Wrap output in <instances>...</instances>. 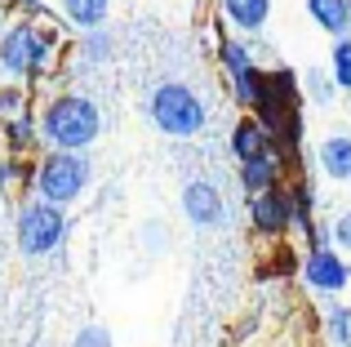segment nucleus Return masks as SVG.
Wrapping results in <instances>:
<instances>
[{"label":"nucleus","mask_w":351,"mask_h":347,"mask_svg":"<svg viewBox=\"0 0 351 347\" xmlns=\"http://www.w3.org/2000/svg\"><path fill=\"white\" fill-rule=\"evenodd\" d=\"M103 134V112L85 94H58L40 112V139L53 152H85Z\"/></svg>","instance_id":"f257e3e1"},{"label":"nucleus","mask_w":351,"mask_h":347,"mask_svg":"<svg viewBox=\"0 0 351 347\" xmlns=\"http://www.w3.org/2000/svg\"><path fill=\"white\" fill-rule=\"evenodd\" d=\"M53 53H58V36L45 23H14L5 36H0V71L14 80H36L53 67Z\"/></svg>","instance_id":"f03ea898"},{"label":"nucleus","mask_w":351,"mask_h":347,"mask_svg":"<svg viewBox=\"0 0 351 347\" xmlns=\"http://www.w3.org/2000/svg\"><path fill=\"white\" fill-rule=\"evenodd\" d=\"M147 112H152V125L160 134H169V139H196V134L205 130V103H200V94L191 85H182V80L156 85Z\"/></svg>","instance_id":"7ed1b4c3"},{"label":"nucleus","mask_w":351,"mask_h":347,"mask_svg":"<svg viewBox=\"0 0 351 347\" xmlns=\"http://www.w3.org/2000/svg\"><path fill=\"white\" fill-rule=\"evenodd\" d=\"M89 178H94V160L85 152H49L36 165V191H40V200H53V205H76Z\"/></svg>","instance_id":"20e7f679"},{"label":"nucleus","mask_w":351,"mask_h":347,"mask_svg":"<svg viewBox=\"0 0 351 347\" xmlns=\"http://www.w3.org/2000/svg\"><path fill=\"white\" fill-rule=\"evenodd\" d=\"M18 250L27 254V259H45V254H53L62 245V236H67V214H62V205H53V200H27L23 214H18Z\"/></svg>","instance_id":"39448f33"},{"label":"nucleus","mask_w":351,"mask_h":347,"mask_svg":"<svg viewBox=\"0 0 351 347\" xmlns=\"http://www.w3.org/2000/svg\"><path fill=\"white\" fill-rule=\"evenodd\" d=\"M218 62H223L227 76H232V94L245 107H254L258 94H263V80H267V71L254 62V53H249L240 40H218Z\"/></svg>","instance_id":"423d86ee"},{"label":"nucleus","mask_w":351,"mask_h":347,"mask_svg":"<svg viewBox=\"0 0 351 347\" xmlns=\"http://www.w3.org/2000/svg\"><path fill=\"white\" fill-rule=\"evenodd\" d=\"M249 218H254V232L258 236H285L293 227V196H289V182L263 191V196H249Z\"/></svg>","instance_id":"0eeeda50"},{"label":"nucleus","mask_w":351,"mask_h":347,"mask_svg":"<svg viewBox=\"0 0 351 347\" xmlns=\"http://www.w3.org/2000/svg\"><path fill=\"white\" fill-rule=\"evenodd\" d=\"M302 276H307V285L320 289V294H338V289H347L351 267H347V259L338 250L320 245V250H311L307 259H302Z\"/></svg>","instance_id":"6e6552de"},{"label":"nucleus","mask_w":351,"mask_h":347,"mask_svg":"<svg viewBox=\"0 0 351 347\" xmlns=\"http://www.w3.org/2000/svg\"><path fill=\"white\" fill-rule=\"evenodd\" d=\"M182 214H187L196 227H218L227 209H223V196H218L214 182L196 178V182H187V187H182Z\"/></svg>","instance_id":"1a4fd4ad"},{"label":"nucleus","mask_w":351,"mask_h":347,"mask_svg":"<svg viewBox=\"0 0 351 347\" xmlns=\"http://www.w3.org/2000/svg\"><path fill=\"white\" fill-rule=\"evenodd\" d=\"M285 182V156H276V152H267V156H254L240 165V187H245V196H263V191L280 187Z\"/></svg>","instance_id":"9d476101"},{"label":"nucleus","mask_w":351,"mask_h":347,"mask_svg":"<svg viewBox=\"0 0 351 347\" xmlns=\"http://www.w3.org/2000/svg\"><path fill=\"white\" fill-rule=\"evenodd\" d=\"M316 165H320L325 178L351 182V134H329L316 147Z\"/></svg>","instance_id":"9b49d317"},{"label":"nucleus","mask_w":351,"mask_h":347,"mask_svg":"<svg viewBox=\"0 0 351 347\" xmlns=\"http://www.w3.org/2000/svg\"><path fill=\"white\" fill-rule=\"evenodd\" d=\"M307 14L320 32H329L334 40L351 36V0H307Z\"/></svg>","instance_id":"f8f14e48"},{"label":"nucleus","mask_w":351,"mask_h":347,"mask_svg":"<svg viewBox=\"0 0 351 347\" xmlns=\"http://www.w3.org/2000/svg\"><path fill=\"white\" fill-rule=\"evenodd\" d=\"M232 152H236L240 165L271 152V139H267V130H263V121H258V116H245V121H236V130H232Z\"/></svg>","instance_id":"ddd939ff"},{"label":"nucleus","mask_w":351,"mask_h":347,"mask_svg":"<svg viewBox=\"0 0 351 347\" xmlns=\"http://www.w3.org/2000/svg\"><path fill=\"white\" fill-rule=\"evenodd\" d=\"M107 14H112V0H62V18H67L80 36L85 32H103Z\"/></svg>","instance_id":"4468645a"},{"label":"nucleus","mask_w":351,"mask_h":347,"mask_svg":"<svg viewBox=\"0 0 351 347\" xmlns=\"http://www.w3.org/2000/svg\"><path fill=\"white\" fill-rule=\"evenodd\" d=\"M223 14L236 32H263L271 18V0H223Z\"/></svg>","instance_id":"2eb2a0df"},{"label":"nucleus","mask_w":351,"mask_h":347,"mask_svg":"<svg viewBox=\"0 0 351 347\" xmlns=\"http://www.w3.org/2000/svg\"><path fill=\"white\" fill-rule=\"evenodd\" d=\"M5 143H9V152H32L36 143H40V125L32 121L27 112H18V116H5Z\"/></svg>","instance_id":"dca6fc26"},{"label":"nucleus","mask_w":351,"mask_h":347,"mask_svg":"<svg viewBox=\"0 0 351 347\" xmlns=\"http://www.w3.org/2000/svg\"><path fill=\"white\" fill-rule=\"evenodd\" d=\"M325 334H329V343H334V347H351V307L347 303H329Z\"/></svg>","instance_id":"f3484780"},{"label":"nucleus","mask_w":351,"mask_h":347,"mask_svg":"<svg viewBox=\"0 0 351 347\" xmlns=\"http://www.w3.org/2000/svg\"><path fill=\"white\" fill-rule=\"evenodd\" d=\"M329 76H334L338 89H351V36L334 40V53H329Z\"/></svg>","instance_id":"a211bd4d"},{"label":"nucleus","mask_w":351,"mask_h":347,"mask_svg":"<svg viewBox=\"0 0 351 347\" xmlns=\"http://www.w3.org/2000/svg\"><path fill=\"white\" fill-rule=\"evenodd\" d=\"M302 85H307V98H311V103H320V107H325V103H334V94H338L334 76H325L320 67H311L307 76H302Z\"/></svg>","instance_id":"6ab92c4d"},{"label":"nucleus","mask_w":351,"mask_h":347,"mask_svg":"<svg viewBox=\"0 0 351 347\" xmlns=\"http://www.w3.org/2000/svg\"><path fill=\"white\" fill-rule=\"evenodd\" d=\"M80 53H85L89 62H103L107 53H112V36H107V27H103V32H85V40H80Z\"/></svg>","instance_id":"aec40b11"},{"label":"nucleus","mask_w":351,"mask_h":347,"mask_svg":"<svg viewBox=\"0 0 351 347\" xmlns=\"http://www.w3.org/2000/svg\"><path fill=\"white\" fill-rule=\"evenodd\" d=\"M23 178H36V165H27V160H0V187H14Z\"/></svg>","instance_id":"412c9836"},{"label":"nucleus","mask_w":351,"mask_h":347,"mask_svg":"<svg viewBox=\"0 0 351 347\" xmlns=\"http://www.w3.org/2000/svg\"><path fill=\"white\" fill-rule=\"evenodd\" d=\"M71 347H112V334L98 330V325H89V330L76 334V343H71Z\"/></svg>","instance_id":"4be33fe9"},{"label":"nucleus","mask_w":351,"mask_h":347,"mask_svg":"<svg viewBox=\"0 0 351 347\" xmlns=\"http://www.w3.org/2000/svg\"><path fill=\"white\" fill-rule=\"evenodd\" d=\"M9 5H14V9H23V14L32 18V23H36V18H40V23L49 18V5H45V0H9Z\"/></svg>","instance_id":"5701e85b"},{"label":"nucleus","mask_w":351,"mask_h":347,"mask_svg":"<svg viewBox=\"0 0 351 347\" xmlns=\"http://www.w3.org/2000/svg\"><path fill=\"white\" fill-rule=\"evenodd\" d=\"M18 103H23V89H0V112L18 116Z\"/></svg>","instance_id":"b1692460"},{"label":"nucleus","mask_w":351,"mask_h":347,"mask_svg":"<svg viewBox=\"0 0 351 347\" xmlns=\"http://www.w3.org/2000/svg\"><path fill=\"white\" fill-rule=\"evenodd\" d=\"M334 241L343 245V250H351V214H343V218L334 223Z\"/></svg>","instance_id":"393cba45"}]
</instances>
